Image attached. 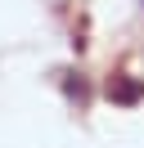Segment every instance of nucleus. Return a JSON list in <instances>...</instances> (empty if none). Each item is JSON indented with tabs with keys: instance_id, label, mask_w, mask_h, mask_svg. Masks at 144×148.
<instances>
[{
	"instance_id": "1",
	"label": "nucleus",
	"mask_w": 144,
	"mask_h": 148,
	"mask_svg": "<svg viewBox=\"0 0 144 148\" xmlns=\"http://www.w3.org/2000/svg\"><path fill=\"white\" fill-rule=\"evenodd\" d=\"M108 99H113V103H126V108H131V103H140V99H144V85L135 81V76L117 72L113 81H108Z\"/></svg>"
}]
</instances>
